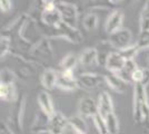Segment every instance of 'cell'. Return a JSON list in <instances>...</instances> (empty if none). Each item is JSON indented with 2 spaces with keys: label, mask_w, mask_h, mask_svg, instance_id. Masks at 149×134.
<instances>
[{
  "label": "cell",
  "mask_w": 149,
  "mask_h": 134,
  "mask_svg": "<svg viewBox=\"0 0 149 134\" xmlns=\"http://www.w3.org/2000/svg\"><path fill=\"white\" fill-rule=\"evenodd\" d=\"M134 119L138 124L149 122V103L146 84H134Z\"/></svg>",
  "instance_id": "cell-1"
},
{
  "label": "cell",
  "mask_w": 149,
  "mask_h": 134,
  "mask_svg": "<svg viewBox=\"0 0 149 134\" xmlns=\"http://www.w3.org/2000/svg\"><path fill=\"white\" fill-rule=\"evenodd\" d=\"M41 30H42V34H44V37H47V38L49 39L61 38L65 39V40H68V41L72 43V44H78V43H80L81 40H82V35H81L80 32L77 28L70 27L67 24L62 22V21L58 26L54 27V28H47V27L42 26Z\"/></svg>",
  "instance_id": "cell-2"
},
{
  "label": "cell",
  "mask_w": 149,
  "mask_h": 134,
  "mask_svg": "<svg viewBox=\"0 0 149 134\" xmlns=\"http://www.w3.org/2000/svg\"><path fill=\"white\" fill-rule=\"evenodd\" d=\"M26 109V95L21 94L19 95L18 100L11 104V107L9 109L8 117L6 123L8 126L13 130L15 134L22 133V119Z\"/></svg>",
  "instance_id": "cell-3"
},
{
  "label": "cell",
  "mask_w": 149,
  "mask_h": 134,
  "mask_svg": "<svg viewBox=\"0 0 149 134\" xmlns=\"http://www.w3.org/2000/svg\"><path fill=\"white\" fill-rule=\"evenodd\" d=\"M61 16L57 8L56 1H42V13L40 16L39 22L44 27L47 28H54L61 22Z\"/></svg>",
  "instance_id": "cell-4"
},
{
  "label": "cell",
  "mask_w": 149,
  "mask_h": 134,
  "mask_svg": "<svg viewBox=\"0 0 149 134\" xmlns=\"http://www.w3.org/2000/svg\"><path fill=\"white\" fill-rule=\"evenodd\" d=\"M107 41L110 44L112 48H115L117 51H121L131 46L132 41V34L127 28H121L108 36Z\"/></svg>",
  "instance_id": "cell-5"
},
{
  "label": "cell",
  "mask_w": 149,
  "mask_h": 134,
  "mask_svg": "<svg viewBox=\"0 0 149 134\" xmlns=\"http://www.w3.org/2000/svg\"><path fill=\"white\" fill-rule=\"evenodd\" d=\"M29 56L32 58H37L38 62L40 63L50 62L54 58V51H52L50 39L44 37L39 43H37L32 47Z\"/></svg>",
  "instance_id": "cell-6"
},
{
  "label": "cell",
  "mask_w": 149,
  "mask_h": 134,
  "mask_svg": "<svg viewBox=\"0 0 149 134\" xmlns=\"http://www.w3.org/2000/svg\"><path fill=\"white\" fill-rule=\"evenodd\" d=\"M57 8L60 13L62 22L67 24L70 27L77 28V25H78V9H77V7L70 2L58 1Z\"/></svg>",
  "instance_id": "cell-7"
},
{
  "label": "cell",
  "mask_w": 149,
  "mask_h": 134,
  "mask_svg": "<svg viewBox=\"0 0 149 134\" xmlns=\"http://www.w3.org/2000/svg\"><path fill=\"white\" fill-rule=\"evenodd\" d=\"M13 56L17 60V64H16L17 68H16V70H13L17 77H20L21 79H31L36 76L37 69L35 67L33 62L28 60L25 57L16 55V54H13Z\"/></svg>",
  "instance_id": "cell-8"
},
{
  "label": "cell",
  "mask_w": 149,
  "mask_h": 134,
  "mask_svg": "<svg viewBox=\"0 0 149 134\" xmlns=\"http://www.w3.org/2000/svg\"><path fill=\"white\" fill-rule=\"evenodd\" d=\"M77 81L79 86L85 89H95L101 86L105 81V75H99V74H95V73H85L80 74L77 77Z\"/></svg>",
  "instance_id": "cell-9"
},
{
  "label": "cell",
  "mask_w": 149,
  "mask_h": 134,
  "mask_svg": "<svg viewBox=\"0 0 149 134\" xmlns=\"http://www.w3.org/2000/svg\"><path fill=\"white\" fill-rule=\"evenodd\" d=\"M78 113L84 119L85 117L93 119L96 115L99 113L98 102H96L93 98L89 97V96L82 97L79 101V104H78Z\"/></svg>",
  "instance_id": "cell-10"
},
{
  "label": "cell",
  "mask_w": 149,
  "mask_h": 134,
  "mask_svg": "<svg viewBox=\"0 0 149 134\" xmlns=\"http://www.w3.org/2000/svg\"><path fill=\"white\" fill-rule=\"evenodd\" d=\"M57 87L65 92H74L79 87V84H78L77 78L74 77V73L60 72L58 73Z\"/></svg>",
  "instance_id": "cell-11"
},
{
  "label": "cell",
  "mask_w": 149,
  "mask_h": 134,
  "mask_svg": "<svg viewBox=\"0 0 149 134\" xmlns=\"http://www.w3.org/2000/svg\"><path fill=\"white\" fill-rule=\"evenodd\" d=\"M124 11H121V10H113L108 16V18L105 22V30L108 34V36L123 28L121 26L124 22Z\"/></svg>",
  "instance_id": "cell-12"
},
{
  "label": "cell",
  "mask_w": 149,
  "mask_h": 134,
  "mask_svg": "<svg viewBox=\"0 0 149 134\" xmlns=\"http://www.w3.org/2000/svg\"><path fill=\"white\" fill-rule=\"evenodd\" d=\"M127 59L117 51H112L110 55L107 58L105 67L109 70L111 74H118L120 70L124 68Z\"/></svg>",
  "instance_id": "cell-13"
},
{
  "label": "cell",
  "mask_w": 149,
  "mask_h": 134,
  "mask_svg": "<svg viewBox=\"0 0 149 134\" xmlns=\"http://www.w3.org/2000/svg\"><path fill=\"white\" fill-rule=\"evenodd\" d=\"M67 125L68 119L60 112H56L52 116H50L48 134H62Z\"/></svg>",
  "instance_id": "cell-14"
},
{
  "label": "cell",
  "mask_w": 149,
  "mask_h": 134,
  "mask_svg": "<svg viewBox=\"0 0 149 134\" xmlns=\"http://www.w3.org/2000/svg\"><path fill=\"white\" fill-rule=\"evenodd\" d=\"M50 116L45 114L42 111H37L36 117L32 122L31 125V131L33 133H47L48 134V128H49Z\"/></svg>",
  "instance_id": "cell-15"
},
{
  "label": "cell",
  "mask_w": 149,
  "mask_h": 134,
  "mask_svg": "<svg viewBox=\"0 0 149 134\" xmlns=\"http://www.w3.org/2000/svg\"><path fill=\"white\" fill-rule=\"evenodd\" d=\"M37 102L39 105V109L42 111L45 114H47L48 116H52L56 113L55 111V106L50 95L46 92V91H41L37 97Z\"/></svg>",
  "instance_id": "cell-16"
},
{
  "label": "cell",
  "mask_w": 149,
  "mask_h": 134,
  "mask_svg": "<svg viewBox=\"0 0 149 134\" xmlns=\"http://www.w3.org/2000/svg\"><path fill=\"white\" fill-rule=\"evenodd\" d=\"M19 97L16 84H0V100L2 102L15 103Z\"/></svg>",
  "instance_id": "cell-17"
},
{
  "label": "cell",
  "mask_w": 149,
  "mask_h": 134,
  "mask_svg": "<svg viewBox=\"0 0 149 134\" xmlns=\"http://www.w3.org/2000/svg\"><path fill=\"white\" fill-rule=\"evenodd\" d=\"M98 109L99 114L104 117L113 113V103L107 92H102L98 97Z\"/></svg>",
  "instance_id": "cell-18"
},
{
  "label": "cell",
  "mask_w": 149,
  "mask_h": 134,
  "mask_svg": "<svg viewBox=\"0 0 149 134\" xmlns=\"http://www.w3.org/2000/svg\"><path fill=\"white\" fill-rule=\"evenodd\" d=\"M57 79H58V73L52 68H46L40 76L41 85L47 91L57 87Z\"/></svg>",
  "instance_id": "cell-19"
},
{
  "label": "cell",
  "mask_w": 149,
  "mask_h": 134,
  "mask_svg": "<svg viewBox=\"0 0 149 134\" xmlns=\"http://www.w3.org/2000/svg\"><path fill=\"white\" fill-rule=\"evenodd\" d=\"M79 63V56H77L74 53H68L65 55L59 63L60 72H66V73H74V69Z\"/></svg>",
  "instance_id": "cell-20"
},
{
  "label": "cell",
  "mask_w": 149,
  "mask_h": 134,
  "mask_svg": "<svg viewBox=\"0 0 149 134\" xmlns=\"http://www.w3.org/2000/svg\"><path fill=\"white\" fill-rule=\"evenodd\" d=\"M105 81L106 84L117 93H124L126 91L127 85H128L119 76H117L116 74H111V73L108 75H105Z\"/></svg>",
  "instance_id": "cell-21"
},
{
  "label": "cell",
  "mask_w": 149,
  "mask_h": 134,
  "mask_svg": "<svg viewBox=\"0 0 149 134\" xmlns=\"http://www.w3.org/2000/svg\"><path fill=\"white\" fill-rule=\"evenodd\" d=\"M98 64V54L96 48H86L79 55V64L82 66H90Z\"/></svg>",
  "instance_id": "cell-22"
},
{
  "label": "cell",
  "mask_w": 149,
  "mask_h": 134,
  "mask_svg": "<svg viewBox=\"0 0 149 134\" xmlns=\"http://www.w3.org/2000/svg\"><path fill=\"white\" fill-rule=\"evenodd\" d=\"M138 67H139V66L137 65L135 59L127 60L124 66V68L120 70L118 74H116V75L120 77V78H121L123 81H125L127 84H130L131 83V76H132L134 72H135Z\"/></svg>",
  "instance_id": "cell-23"
},
{
  "label": "cell",
  "mask_w": 149,
  "mask_h": 134,
  "mask_svg": "<svg viewBox=\"0 0 149 134\" xmlns=\"http://www.w3.org/2000/svg\"><path fill=\"white\" fill-rule=\"evenodd\" d=\"M13 49V39L6 34H1L0 37V57L1 59L6 58L9 54H11Z\"/></svg>",
  "instance_id": "cell-24"
},
{
  "label": "cell",
  "mask_w": 149,
  "mask_h": 134,
  "mask_svg": "<svg viewBox=\"0 0 149 134\" xmlns=\"http://www.w3.org/2000/svg\"><path fill=\"white\" fill-rule=\"evenodd\" d=\"M99 24V18L95 13H88L82 19V26L87 32H93L97 29Z\"/></svg>",
  "instance_id": "cell-25"
},
{
  "label": "cell",
  "mask_w": 149,
  "mask_h": 134,
  "mask_svg": "<svg viewBox=\"0 0 149 134\" xmlns=\"http://www.w3.org/2000/svg\"><path fill=\"white\" fill-rule=\"evenodd\" d=\"M109 48H112L110 44L108 41H102L101 44H99V46L96 48L97 49V54H98V64L105 66L107 58L110 55V53L112 51H110Z\"/></svg>",
  "instance_id": "cell-26"
},
{
  "label": "cell",
  "mask_w": 149,
  "mask_h": 134,
  "mask_svg": "<svg viewBox=\"0 0 149 134\" xmlns=\"http://www.w3.org/2000/svg\"><path fill=\"white\" fill-rule=\"evenodd\" d=\"M139 29L140 32H149V1H147L143 6V10L139 17Z\"/></svg>",
  "instance_id": "cell-27"
},
{
  "label": "cell",
  "mask_w": 149,
  "mask_h": 134,
  "mask_svg": "<svg viewBox=\"0 0 149 134\" xmlns=\"http://www.w3.org/2000/svg\"><path fill=\"white\" fill-rule=\"evenodd\" d=\"M135 60L139 67L149 72V48L141 49V51H138Z\"/></svg>",
  "instance_id": "cell-28"
},
{
  "label": "cell",
  "mask_w": 149,
  "mask_h": 134,
  "mask_svg": "<svg viewBox=\"0 0 149 134\" xmlns=\"http://www.w3.org/2000/svg\"><path fill=\"white\" fill-rule=\"evenodd\" d=\"M106 124H107V130L109 134H118L119 133V121L118 117L115 113H111L105 117Z\"/></svg>",
  "instance_id": "cell-29"
},
{
  "label": "cell",
  "mask_w": 149,
  "mask_h": 134,
  "mask_svg": "<svg viewBox=\"0 0 149 134\" xmlns=\"http://www.w3.org/2000/svg\"><path fill=\"white\" fill-rule=\"evenodd\" d=\"M17 75L11 68L5 67L0 72V84H16Z\"/></svg>",
  "instance_id": "cell-30"
},
{
  "label": "cell",
  "mask_w": 149,
  "mask_h": 134,
  "mask_svg": "<svg viewBox=\"0 0 149 134\" xmlns=\"http://www.w3.org/2000/svg\"><path fill=\"white\" fill-rule=\"evenodd\" d=\"M68 122L70 125H72L76 130L80 131L82 133H87V124H86V121L85 119L80 116V115H74V116H71L68 119Z\"/></svg>",
  "instance_id": "cell-31"
},
{
  "label": "cell",
  "mask_w": 149,
  "mask_h": 134,
  "mask_svg": "<svg viewBox=\"0 0 149 134\" xmlns=\"http://www.w3.org/2000/svg\"><path fill=\"white\" fill-rule=\"evenodd\" d=\"M149 73L146 69H143L141 67H138L132 76H131V83L132 84H146V78H147V75Z\"/></svg>",
  "instance_id": "cell-32"
},
{
  "label": "cell",
  "mask_w": 149,
  "mask_h": 134,
  "mask_svg": "<svg viewBox=\"0 0 149 134\" xmlns=\"http://www.w3.org/2000/svg\"><path fill=\"white\" fill-rule=\"evenodd\" d=\"M93 124H95V128L98 131V133L109 134L108 133V130H107V124H106V120L104 116H101V115L98 113V114L93 117Z\"/></svg>",
  "instance_id": "cell-33"
},
{
  "label": "cell",
  "mask_w": 149,
  "mask_h": 134,
  "mask_svg": "<svg viewBox=\"0 0 149 134\" xmlns=\"http://www.w3.org/2000/svg\"><path fill=\"white\" fill-rule=\"evenodd\" d=\"M135 45L139 48V51L149 48V32H139V37Z\"/></svg>",
  "instance_id": "cell-34"
},
{
  "label": "cell",
  "mask_w": 149,
  "mask_h": 134,
  "mask_svg": "<svg viewBox=\"0 0 149 134\" xmlns=\"http://www.w3.org/2000/svg\"><path fill=\"white\" fill-rule=\"evenodd\" d=\"M138 51H139V48L134 44V45H131V46H129L128 48L124 49V51H119V53H120L127 60H130V59H135V58H136Z\"/></svg>",
  "instance_id": "cell-35"
},
{
  "label": "cell",
  "mask_w": 149,
  "mask_h": 134,
  "mask_svg": "<svg viewBox=\"0 0 149 134\" xmlns=\"http://www.w3.org/2000/svg\"><path fill=\"white\" fill-rule=\"evenodd\" d=\"M11 8H13V1H10V0H1L0 1V10H1V13H9L11 10Z\"/></svg>",
  "instance_id": "cell-36"
},
{
  "label": "cell",
  "mask_w": 149,
  "mask_h": 134,
  "mask_svg": "<svg viewBox=\"0 0 149 134\" xmlns=\"http://www.w3.org/2000/svg\"><path fill=\"white\" fill-rule=\"evenodd\" d=\"M0 134H15L13 130L8 126L6 121H1L0 123Z\"/></svg>",
  "instance_id": "cell-37"
},
{
  "label": "cell",
  "mask_w": 149,
  "mask_h": 134,
  "mask_svg": "<svg viewBox=\"0 0 149 134\" xmlns=\"http://www.w3.org/2000/svg\"><path fill=\"white\" fill-rule=\"evenodd\" d=\"M62 134H88V133H82V132H80V131L76 130L72 125H70V124H69V122H68V125H67L66 128L63 130Z\"/></svg>",
  "instance_id": "cell-38"
},
{
  "label": "cell",
  "mask_w": 149,
  "mask_h": 134,
  "mask_svg": "<svg viewBox=\"0 0 149 134\" xmlns=\"http://www.w3.org/2000/svg\"><path fill=\"white\" fill-rule=\"evenodd\" d=\"M143 132L140 134H149V122L148 123H146V124H143Z\"/></svg>",
  "instance_id": "cell-39"
}]
</instances>
